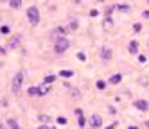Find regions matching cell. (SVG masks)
I'll return each instance as SVG.
<instances>
[{
  "label": "cell",
  "instance_id": "6da1fadb",
  "mask_svg": "<svg viewBox=\"0 0 149 129\" xmlns=\"http://www.w3.org/2000/svg\"><path fill=\"white\" fill-rule=\"evenodd\" d=\"M27 20H29V24L34 25V27L40 24V11H38L36 6H31V7L27 9Z\"/></svg>",
  "mask_w": 149,
  "mask_h": 129
},
{
  "label": "cell",
  "instance_id": "7a4b0ae2",
  "mask_svg": "<svg viewBox=\"0 0 149 129\" xmlns=\"http://www.w3.org/2000/svg\"><path fill=\"white\" fill-rule=\"evenodd\" d=\"M68 47H70V41L67 38H59L54 41V52L56 54H65L68 50Z\"/></svg>",
  "mask_w": 149,
  "mask_h": 129
},
{
  "label": "cell",
  "instance_id": "3957f363",
  "mask_svg": "<svg viewBox=\"0 0 149 129\" xmlns=\"http://www.w3.org/2000/svg\"><path fill=\"white\" fill-rule=\"evenodd\" d=\"M22 83H24V72H18L15 77H13V83H11L13 93H18V92H20V88H22Z\"/></svg>",
  "mask_w": 149,
  "mask_h": 129
},
{
  "label": "cell",
  "instance_id": "277c9868",
  "mask_svg": "<svg viewBox=\"0 0 149 129\" xmlns=\"http://www.w3.org/2000/svg\"><path fill=\"white\" fill-rule=\"evenodd\" d=\"M88 124H90V127H92V129L101 127V126H102V118H101V115H90Z\"/></svg>",
  "mask_w": 149,
  "mask_h": 129
},
{
  "label": "cell",
  "instance_id": "5b68a950",
  "mask_svg": "<svg viewBox=\"0 0 149 129\" xmlns=\"http://www.w3.org/2000/svg\"><path fill=\"white\" fill-rule=\"evenodd\" d=\"M67 32H68V29L67 27H56L54 31H52V38H54V40H59V38H65V34H67Z\"/></svg>",
  "mask_w": 149,
  "mask_h": 129
},
{
  "label": "cell",
  "instance_id": "8992f818",
  "mask_svg": "<svg viewBox=\"0 0 149 129\" xmlns=\"http://www.w3.org/2000/svg\"><path fill=\"white\" fill-rule=\"evenodd\" d=\"M133 106L136 107V110H140V111H146V110H149V102H147V101H144V99H138V101H135V102H133Z\"/></svg>",
  "mask_w": 149,
  "mask_h": 129
},
{
  "label": "cell",
  "instance_id": "52a82bcc",
  "mask_svg": "<svg viewBox=\"0 0 149 129\" xmlns=\"http://www.w3.org/2000/svg\"><path fill=\"white\" fill-rule=\"evenodd\" d=\"M101 58H102V59H111V58H113V50H111L110 47H102V49H101Z\"/></svg>",
  "mask_w": 149,
  "mask_h": 129
},
{
  "label": "cell",
  "instance_id": "ba28073f",
  "mask_svg": "<svg viewBox=\"0 0 149 129\" xmlns=\"http://www.w3.org/2000/svg\"><path fill=\"white\" fill-rule=\"evenodd\" d=\"M20 40H22L20 36H13V40L9 41V45H7V50H13V49H16V47L20 45Z\"/></svg>",
  "mask_w": 149,
  "mask_h": 129
},
{
  "label": "cell",
  "instance_id": "9c48e42d",
  "mask_svg": "<svg viewBox=\"0 0 149 129\" xmlns=\"http://www.w3.org/2000/svg\"><path fill=\"white\" fill-rule=\"evenodd\" d=\"M127 50H130L131 54H136L138 52V41H130V45H127Z\"/></svg>",
  "mask_w": 149,
  "mask_h": 129
},
{
  "label": "cell",
  "instance_id": "30bf717a",
  "mask_svg": "<svg viewBox=\"0 0 149 129\" xmlns=\"http://www.w3.org/2000/svg\"><path fill=\"white\" fill-rule=\"evenodd\" d=\"M120 81H122V75H120V74H113L111 77H110V83H111V84H119Z\"/></svg>",
  "mask_w": 149,
  "mask_h": 129
},
{
  "label": "cell",
  "instance_id": "8fae6325",
  "mask_svg": "<svg viewBox=\"0 0 149 129\" xmlns=\"http://www.w3.org/2000/svg\"><path fill=\"white\" fill-rule=\"evenodd\" d=\"M6 124H7V127H9V129H20V126H18V122L15 120V118H9Z\"/></svg>",
  "mask_w": 149,
  "mask_h": 129
},
{
  "label": "cell",
  "instance_id": "7c38bea8",
  "mask_svg": "<svg viewBox=\"0 0 149 129\" xmlns=\"http://www.w3.org/2000/svg\"><path fill=\"white\" fill-rule=\"evenodd\" d=\"M29 95H31V97L40 95V86H33V88H29Z\"/></svg>",
  "mask_w": 149,
  "mask_h": 129
},
{
  "label": "cell",
  "instance_id": "4fadbf2b",
  "mask_svg": "<svg viewBox=\"0 0 149 129\" xmlns=\"http://www.w3.org/2000/svg\"><path fill=\"white\" fill-rule=\"evenodd\" d=\"M50 92V86H47V84H41L40 86V95H47Z\"/></svg>",
  "mask_w": 149,
  "mask_h": 129
},
{
  "label": "cell",
  "instance_id": "5bb4252c",
  "mask_svg": "<svg viewBox=\"0 0 149 129\" xmlns=\"http://www.w3.org/2000/svg\"><path fill=\"white\" fill-rule=\"evenodd\" d=\"M56 81V75H45V79H43V84H50V83H54Z\"/></svg>",
  "mask_w": 149,
  "mask_h": 129
},
{
  "label": "cell",
  "instance_id": "9a60e30c",
  "mask_svg": "<svg viewBox=\"0 0 149 129\" xmlns=\"http://www.w3.org/2000/svg\"><path fill=\"white\" fill-rule=\"evenodd\" d=\"M115 9H119V11H122V13H126V11H130V6H127V4H117Z\"/></svg>",
  "mask_w": 149,
  "mask_h": 129
},
{
  "label": "cell",
  "instance_id": "2e32d148",
  "mask_svg": "<svg viewBox=\"0 0 149 129\" xmlns=\"http://www.w3.org/2000/svg\"><path fill=\"white\" fill-rule=\"evenodd\" d=\"M9 32H11V27L9 25H0V34H9Z\"/></svg>",
  "mask_w": 149,
  "mask_h": 129
},
{
  "label": "cell",
  "instance_id": "e0dca14e",
  "mask_svg": "<svg viewBox=\"0 0 149 129\" xmlns=\"http://www.w3.org/2000/svg\"><path fill=\"white\" fill-rule=\"evenodd\" d=\"M9 6H11L13 9H18V7H22V0H11Z\"/></svg>",
  "mask_w": 149,
  "mask_h": 129
},
{
  "label": "cell",
  "instance_id": "ac0fdd59",
  "mask_svg": "<svg viewBox=\"0 0 149 129\" xmlns=\"http://www.w3.org/2000/svg\"><path fill=\"white\" fill-rule=\"evenodd\" d=\"M59 75H61V77H72L74 72H72V70H61V72H59Z\"/></svg>",
  "mask_w": 149,
  "mask_h": 129
},
{
  "label": "cell",
  "instance_id": "d6986e66",
  "mask_svg": "<svg viewBox=\"0 0 149 129\" xmlns=\"http://www.w3.org/2000/svg\"><path fill=\"white\" fill-rule=\"evenodd\" d=\"M97 88H99V90H106V81L99 79V81H97Z\"/></svg>",
  "mask_w": 149,
  "mask_h": 129
},
{
  "label": "cell",
  "instance_id": "ffe728a7",
  "mask_svg": "<svg viewBox=\"0 0 149 129\" xmlns=\"http://www.w3.org/2000/svg\"><path fill=\"white\" fill-rule=\"evenodd\" d=\"M77 122H79V127H84V124H86V122H84V117H83V115H77Z\"/></svg>",
  "mask_w": 149,
  "mask_h": 129
},
{
  "label": "cell",
  "instance_id": "44dd1931",
  "mask_svg": "<svg viewBox=\"0 0 149 129\" xmlns=\"http://www.w3.org/2000/svg\"><path fill=\"white\" fill-rule=\"evenodd\" d=\"M133 31H135V32H140V31H142V25H140V24H133Z\"/></svg>",
  "mask_w": 149,
  "mask_h": 129
},
{
  "label": "cell",
  "instance_id": "7402d4cb",
  "mask_svg": "<svg viewBox=\"0 0 149 129\" xmlns=\"http://www.w3.org/2000/svg\"><path fill=\"white\" fill-rule=\"evenodd\" d=\"M111 25H113L111 18H106V20H104V27H111Z\"/></svg>",
  "mask_w": 149,
  "mask_h": 129
},
{
  "label": "cell",
  "instance_id": "603a6c76",
  "mask_svg": "<svg viewBox=\"0 0 149 129\" xmlns=\"http://www.w3.org/2000/svg\"><path fill=\"white\" fill-rule=\"evenodd\" d=\"M58 124L65 126V124H67V118H65V117H58Z\"/></svg>",
  "mask_w": 149,
  "mask_h": 129
},
{
  "label": "cell",
  "instance_id": "cb8c5ba5",
  "mask_svg": "<svg viewBox=\"0 0 149 129\" xmlns=\"http://www.w3.org/2000/svg\"><path fill=\"white\" fill-rule=\"evenodd\" d=\"M77 58H79V61H84V59H86V56H84L83 52H79V54H77Z\"/></svg>",
  "mask_w": 149,
  "mask_h": 129
},
{
  "label": "cell",
  "instance_id": "d4e9b609",
  "mask_svg": "<svg viewBox=\"0 0 149 129\" xmlns=\"http://www.w3.org/2000/svg\"><path fill=\"white\" fill-rule=\"evenodd\" d=\"M40 118H41L43 122H49V117H47V115H40Z\"/></svg>",
  "mask_w": 149,
  "mask_h": 129
},
{
  "label": "cell",
  "instance_id": "484cf974",
  "mask_svg": "<svg viewBox=\"0 0 149 129\" xmlns=\"http://www.w3.org/2000/svg\"><path fill=\"white\" fill-rule=\"evenodd\" d=\"M138 61H140V63H146V56H138Z\"/></svg>",
  "mask_w": 149,
  "mask_h": 129
},
{
  "label": "cell",
  "instance_id": "4316f807",
  "mask_svg": "<svg viewBox=\"0 0 149 129\" xmlns=\"http://www.w3.org/2000/svg\"><path fill=\"white\" fill-rule=\"evenodd\" d=\"M6 50H7V49H4V47H0V56H4V54H6Z\"/></svg>",
  "mask_w": 149,
  "mask_h": 129
},
{
  "label": "cell",
  "instance_id": "83f0119b",
  "mask_svg": "<svg viewBox=\"0 0 149 129\" xmlns=\"http://www.w3.org/2000/svg\"><path fill=\"white\" fill-rule=\"evenodd\" d=\"M142 16H144V18H149V11H144V13H142Z\"/></svg>",
  "mask_w": 149,
  "mask_h": 129
},
{
  "label": "cell",
  "instance_id": "f1b7e54d",
  "mask_svg": "<svg viewBox=\"0 0 149 129\" xmlns=\"http://www.w3.org/2000/svg\"><path fill=\"white\" fill-rule=\"evenodd\" d=\"M38 129H52V127H49V126H40Z\"/></svg>",
  "mask_w": 149,
  "mask_h": 129
},
{
  "label": "cell",
  "instance_id": "f546056e",
  "mask_svg": "<svg viewBox=\"0 0 149 129\" xmlns=\"http://www.w3.org/2000/svg\"><path fill=\"white\" fill-rule=\"evenodd\" d=\"M127 129H138L136 126H130V127H127Z\"/></svg>",
  "mask_w": 149,
  "mask_h": 129
},
{
  "label": "cell",
  "instance_id": "4dcf8cb0",
  "mask_svg": "<svg viewBox=\"0 0 149 129\" xmlns=\"http://www.w3.org/2000/svg\"><path fill=\"white\" fill-rule=\"evenodd\" d=\"M106 129H115V124H113V126H108V127H106Z\"/></svg>",
  "mask_w": 149,
  "mask_h": 129
},
{
  "label": "cell",
  "instance_id": "1f68e13d",
  "mask_svg": "<svg viewBox=\"0 0 149 129\" xmlns=\"http://www.w3.org/2000/svg\"><path fill=\"white\" fill-rule=\"evenodd\" d=\"M146 126H147V127H149V120H147V122H146Z\"/></svg>",
  "mask_w": 149,
  "mask_h": 129
},
{
  "label": "cell",
  "instance_id": "d6a6232c",
  "mask_svg": "<svg viewBox=\"0 0 149 129\" xmlns=\"http://www.w3.org/2000/svg\"><path fill=\"white\" fill-rule=\"evenodd\" d=\"M0 129H6V127H4V126H0Z\"/></svg>",
  "mask_w": 149,
  "mask_h": 129
}]
</instances>
